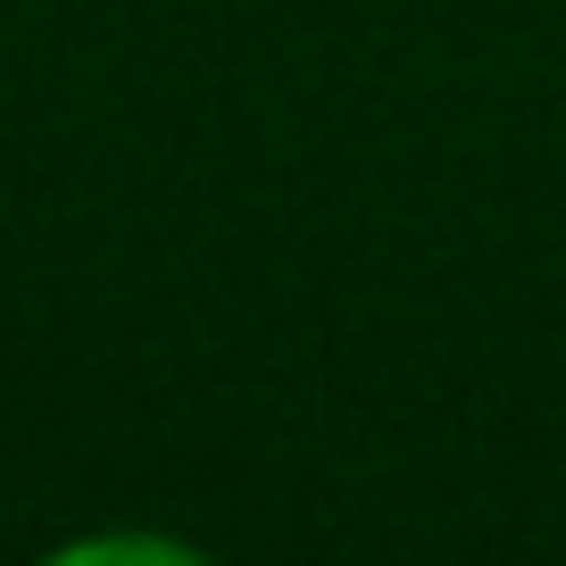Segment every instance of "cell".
<instances>
[{
	"mask_svg": "<svg viewBox=\"0 0 566 566\" xmlns=\"http://www.w3.org/2000/svg\"><path fill=\"white\" fill-rule=\"evenodd\" d=\"M84 558H192L184 542H67L59 566H84Z\"/></svg>",
	"mask_w": 566,
	"mask_h": 566,
	"instance_id": "obj_1",
	"label": "cell"
}]
</instances>
